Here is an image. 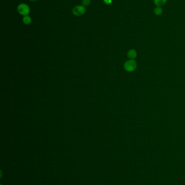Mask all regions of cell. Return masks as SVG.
Listing matches in <instances>:
<instances>
[{"label": "cell", "instance_id": "10", "mask_svg": "<svg viewBox=\"0 0 185 185\" xmlns=\"http://www.w3.org/2000/svg\"><path fill=\"white\" fill-rule=\"evenodd\" d=\"M30 1H32V2H35V1H37L38 0H30Z\"/></svg>", "mask_w": 185, "mask_h": 185}, {"label": "cell", "instance_id": "3", "mask_svg": "<svg viewBox=\"0 0 185 185\" xmlns=\"http://www.w3.org/2000/svg\"><path fill=\"white\" fill-rule=\"evenodd\" d=\"M86 12V8L84 5H77L72 9V14L76 16H82Z\"/></svg>", "mask_w": 185, "mask_h": 185}, {"label": "cell", "instance_id": "8", "mask_svg": "<svg viewBox=\"0 0 185 185\" xmlns=\"http://www.w3.org/2000/svg\"><path fill=\"white\" fill-rule=\"evenodd\" d=\"M90 2H91V0H83L82 1V4L83 5H84V7H87L90 5Z\"/></svg>", "mask_w": 185, "mask_h": 185}, {"label": "cell", "instance_id": "6", "mask_svg": "<svg viewBox=\"0 0 185 185\" xmlns=\"http://www.w3.org/2000/svg\"><path fill=\"white\" fill-rule=\"evenodd\" d=\"M22 21L25 24H30L32 22V18L30 17V16H28V15L25 16L23 17Z\"/></svg>", "mask_w": 185, "mask_h": 185}, {"label": "cell", "instance_id": "5", "mask_svg": "<svg viewBox=\"0 0 185 185\" xmlns=\"http://www.w3.org/2000/svg\"><path fill=\"white\" fill-rule=\"evenodd\" d=\"M167 1V0H154V2L157 7H161L166 3Z\"/></svg>", "mask_w": 185, "mask_h": 185}, {"label": "cell", "instance_id": "7", "mask_svg": "<svg viewBox=\"0 0 185 185\" xmlns=\"http://www.w3.org/2000/svg\"><path fill=\"white\" fill-rule=\"evenodd\" d=\"M154 12L156 15H160L163 12V10L161 7H156L154 10Z\"/></svg>", "mask_w": 185, "mask_h": 185}, {"label": "cell", "instance_id": "2", "mask_svg": "<svg viewBox=\"0 0 185 185\" xmlns=\"http://www.w3.org/2000/svg\"><path fill=\"white\" fill-rule=\"evenodd\" d=\"M137 68V63L134 60H129L125 62L124 64V69L129 72H131L136 69Z\"/></svg>", "mask_w": 185, "mask_h": 185}, {"label": "cell", "instance_id": "4", "mask_svg": "<svg viewBox=\"0 0 185 185\" xmlns=\"http://www.w3.org/2000/svg\"><path fill=\"white\" fill-rule=\"evenodd\" d=\"M137 51L134 49H130L128 51L127 56L131 60H134L137 57Z\"/></svg>", "mask_w": 185, "mask_h": 185}, {"label": "cell", "instance_id": "1", "mask_svg": "<svg viewBox=\"0 0 185 185\" xmlns=\"http://www.w3.org/2000/svg\"><path fill=\"white\" fill-rule=\"evenodd\" d=\"M17 10L18 13L23 16H27L30 13V7L26 3H20L17 6Z\"/></svg>", "mask_w": 185, "mask_h": 185}, {"label": "cell", "instance_id": "9", "mask_svg": "<svg viewBox=\"0 0 185 185\" xmlns=\"http://www.w3.org/2000/svg\"><path fill=\"white\" fill-rule=\"evenodd\" d=\"M104 3H105L106 5H111L112 2V0H104Z\"/></svg>", "mask_w": 185, "mask_h": 185}, {"label": "cell", "instance_id": "11", "mask_svg": "<svg viewBox=\"0 0 185 185\" xmlns=\"http://www.w3.org/2000/svg\"></svg>", "mask_w": 185, "mask_h": 185}]
</instances>
